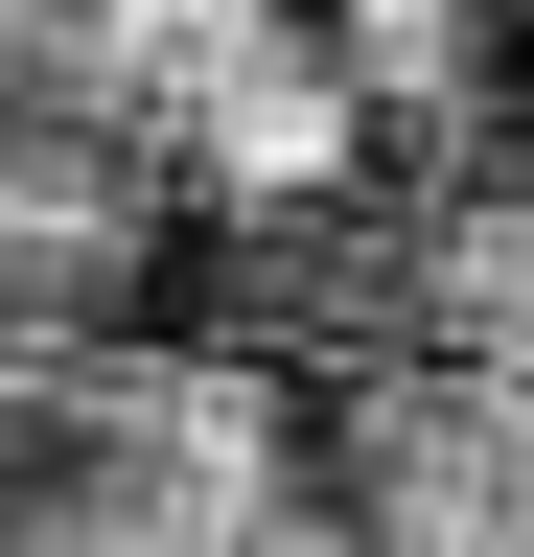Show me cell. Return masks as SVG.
<instances>
[{"label": "cell", "mask_w": 534, "mask_h": 557, "mask_svg": "<svg viewBox=\"0 0 534 557\" xmlns=\"http://www.w3.org/2000/svg\"><path fill=\"white\" fill-rule=\"evenodd\" d=\"M325 70H349V116H442L464 94V0H325Z\"/></svg>", "instance_id": "1"}]
</instances>
